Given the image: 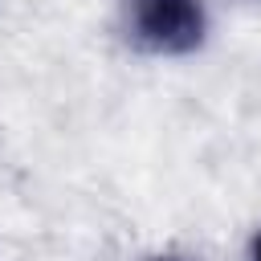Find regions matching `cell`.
Listing matches in <instances>:
<instances>
[{"mask_svg": "<svg viewBox=\"0 0 261 261\" xmlns=\"http://www.w3.org/2000/svg\"><path fill=\"white\" fill-rule=\"evenodd\" d=\"M151 261H188V257H171V253H167V257H151Z\"/></svg>", "mask_w": 261, "mask_h": 261, "instance_id": "3957f363", "label": "cell"}, {"mask_svg": "<svg viewBox=\"0 0 261 261\" xmlns=\"http://www.w3.org/2000/svg\"><path fill=\"white\" fill-rule=\"evenodd\" d=\"M249 261H261V228H257L253 241H249Z\"/></svg>", "mask_w": 261, "mask_h": 261, "instance_id": "7a4b0ae2", "label": "cell"}, {"mask_svg": "<svg viewBox=\"0 0 261 261\" xmlns=\"http://www.w3.org/2000/svg\"><path fill=\"white\" fill-rule=\"evenodd\" d=\"M126 33L155 57H184L204 45V0H126Z\"/></svg>", "mask_w": 261, "mask_h": 261, "instance_id": "6da1fadb", "label": "cell"}]
</instances>
